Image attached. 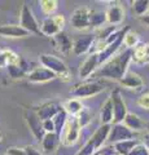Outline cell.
I'll list each match as a JSON object with an SVG mask.
<instances>
[{"instance_id":"5bb4252c","label":"cell","mask_w":149,"mask_h":155,"mask_svg":"<svg viewBox=\"0 0 149 155\" xmlns=\"http://www.w3.org/2000/svg\"><path fill=\"white\" fill-rule=\"evenodd\" d=\"M61 110H62L61 105L56 104V102H48V104H44V105L39 106V107L35 110V113H36L38 116H39V119L43 122V120L53 119Z\"/></svg>"},{"instance_id":"d6a6232c","label":"cell","mask_w":149,"mask_h":155,"mask_svg":"<svg viewBox=\"0 0 149 155\" xmlns=\"http://www.w3.org/2000/svg\"><path fill=\"white\" fill-rule=\"evenodd\" d=\"M127 155H149V151L143 142H139L134 146V149Z\"/></svg>"},{"instance_id":"e575fe53","label":"cell","mask_w":149,"mask_h":155,"mask_svg":"<svg viewBox=\"0 0 149 155\" xmlns=\"http://www.w3.org/2000/svg\"><path fill=\"white\" fill-rule=\"evenodd\" d=\"M42 125H43V130H44L46 133H55V123L52 119L43 120Z\"/></svg>"},{"instance_id":"277c9868","label":"cell","mask_w":149,"mask_h":155,"mask_svg":"<svg viewBox=\"0 0 149 155\" xmlns=\"http://www.w3.org/2000/svg\"><path fill=\"white\" fill-rule=\"evenodd\" d=\"M65 22H66L65 17L62 16V14H55V16L44 18L39 25L42 35L53 38L57 34L62 32V30H64V27H65Z\"/></svg>"},{"instance_id":"f1b7e54d","label":"cell","mask_w":149,"mask_h":155,"mask_svg":"<svg viewBox=\"0 0 149 155\" xmlns=\"http://www.w3.org/2000/svg\"><path fill=\"white\" fill-rule=\"evenodd\" d=\"M100 119H101V124H112L113 123V106L110 98L104 104L101 113H100Z\"/></svg>"},{"instance_id":"83f0119b","label":"cell","mask_w":149,"mask_h":155,"mask_svg":"<svg viewBox=\"0 0 149 155\" xmlns=\"http://www.w3.org/2000/svg\"><path fill=\"white\" fill-rule=\"evenodd\" d=\"M52 120H53V123H55V133L61 138V133H62V130H64L66 122H68V114L65 113L64 107H62V110Z\"/></svg>"},{"instance_id":"8d00e7d4","label":"cell","mask_w":149,"mask_h":155,"mask_svg":"<svg viewBox=\"0 0 149 155\" xmlns=\"http://www.w3.org/2000/svg\"><path fill=\"white\" fill-rule=\"evenodd\" d=\"M7 155H26V153H25V149L11 147V149H8Z\"/></svg>"},{"instance_id":"ac0fdd59","label":"cell","mask_w":149,"mask_h":155,"mask_svg":"<svg viewBox=\"0 0 149 155\" xmlns=\"http://www.w3.org/2000/svg\"><path fill=\"white\" fill-rule=\"evenodd\" d=\"M52 41H53L55 48L60 53H62V54H68V53H70L71 49H73V43H71V40L64 31L55 35L52 38Z\"/></svg>"},{"instance_id":"484cf974","label":"cell","mask_w":149,"mask_h":155,"mask_svg":"<svg viewBox=\"0 0 149 155\" xmlns=\"http://www.w3.org/2000/svg\"><path fill=\"white\" fill-rule=\"evenodd\" d=\"M136 143H139L137 140H127V141H121V142L114 143L113 147L117 155H127Z\"/></svg>"},{"instance_id":"1f68e13d","label":"cell","mask_w":149,"mask_h":155,"mask_svg":"<svg viewBox=\"0 0 149 155\" xmlns=\"http://www.w3.org/2000/svg\"><path fill=\"white\" fill-rule=\"evenodd\" d=\"M75 119H76V123H78V125L82 128H84V127H87V125L90 124L91 122V115H90V111L87 109H83L80 111V114H78L75 116Z\"/></svg>"},{"instance_id":"8992f818","label":"cell","mask_w":149,"mask_h":155,"mask_svg":"<svg viewBox=\"0 0 149 155\" xmlns=\"http://www.w3.org/2000/svg\"><path fill=\"white\" fill-rule=\"evenodd\" d=\"M20 26L22 28H25L26 31L30 34H36V35H42L40 28H39V23H38L36 18L32 13L31 8L23 4L22 9H21V16H20Z\"/></svg>"},{"instance_id":"8fae6325","label":"cell","mask_w":149,"mask_h":155,"mask_svg":"<svg viewBox=\"0 0 149 155\" xmlns=\"http://www.w3.org/2000/svg\"><path fill=\"white\" fill-rule=\"evenodd\" d=\"M25 119H26V123L29 125V128H30L32 136H34L38 141H42L46 132L43 130L42 120L36 115V113L35 111H25Z\"/></svg>"},{"instance_id":"4dcf8cb0","label":"cell","mask_w":149,"mask_h":155,"mask_svg":"<svg viewBox=\"0 0 149 155\" xmlns=\"http://www.w3.org/2000/svg\"><path fill=\"white\" fill-rule=\"evenodd\" d=\"M57 7H59V3H57L56 0H43V2H40L42 12L48 17L55 16Z\"/></svg>"},{"instance_id":"b9f144b4","label":"cell","mask_w":149,"mask_h":155,"mask_svg":"<svg viewBox=\"0 0 149 155\" xmlns=\"http://www.w3.org/2000/svg\"><path fill=\"white\" fill-rule=\"evenodd\" d=\"M2 138H3V134H2V133H0V141H2Z\"/></svg>"},{"instance_id":"9a60e30c","label":"cell","mask_w":149,"mask_h":155,"mask_svg":"<svg viewBox=\"0 0 149 155\" xmlns=\"http://www.w3.org/2000/svg\"><path fill=\"white\" fill-rule=\"evenodd\" d=\"M109 132H110V124H101V127L96 129L95 133L92 134V137L88 140V142L95 147L96 151L99 149H101L104 142L108 140Z\"/></svg>"},{"instance_id":"7402d4cb","label":"cell","mask_w":149,"mask_h":155,"mask_svg":"<svg viewBox=\"0 0 149 155\" xmlns=\"http://www.w3.org/2000/svg\"><path fill=\"white\" fill-rule=\"evenodd\" d=\"M123 124L126 125L128 129H131L132 132H137V130H141L145 124L143 123V120L139 118L136 114H132V113H127L126 118L123 120Z\"/></svg>"},{"instance_id":"ffe728a7","label":"cell","mask_w":149,"mask_h":155,"mask_svg":"<svg viewBox=\"0 0 149 155\" xmlns=\"http://www.w3.org/2000/svg\"><path fill=\"white\" fill-rule=\"evenodd\" d=\"M132 61L136 64H149V43H140L132 49Z\"/></svg>"},{"instance_id":"cb8c5ba5","label":"cell","mask_w":149,"mask_h":155,"mask_svg":"<svg viewBox=\"0 0 149 155\" xmlns=\"http://www.w3.org/2000/svg\"><path fill=\"white\" fill-rule=\"evenodd\" d=\"M105 23H107V16H105V12L101 11H95V9H91V17H90V27L92 28H101Z\"/></svg>"},{"instance_id":"9c48e42d","label":"cell","mask_w":149,"mask_h":155,"mask_svg":"<svg viewBox=\"0 0 149 155\" xmlns=\"http://www.w3.org/2000/svg\"><path fill=\"white\" fill-rule=\"evenodd\" d=\"M90 17H91V9L87 7H82L75 9L71 14L70 22L75 30H87L90 28Z\"/></svg>"},{"instance_id":"ba28073f","label":"cell","mask_w":149,"mask_h":155,"mask_svg":"<svg viewBox=\"0 0 149 155\" xmlns=\"http://www.w3.org/2000/svg\"><path fill=\"white\" fill-rule=\"evenodd\" d=\"M62 138L60 141L65 146H73L74 143H76L80 134V127L76 123V119L73 118V120H68L62 130Z\"/></svg>"},{"instance_id":"4fadbf2b","label":"cell","mask_w":149,"mask_h":155,"mask_svg":"<svg viewBox=\"0 0 149 155\" xmlns=\"http://www.w3.org/2000/svg\"><path fill=\"white\" fill-rule=\"evenodd\" d=\"M26 78L30 83H46V81H49V80H55L57 76L52 71L46 69V67L38 66L30 70Z\"/></svg>"},{"instance_id":"44dd1931","label":"cell","mask_w":149,"mask_h":155,"mask_svg":"<svg viewBox=\"0 0 149 155\" xmlns=\"http://www.w3.org/2000/svg\"><path fill=\"white\" fill-rule=\"evenodd\" d=\"M60 137L57 136L56 133H46L44 137L42 140V147H43V151L49 154V153H53L55 150L57 149L60 143Z\"/></svg>"},{"instance_id":"74e56055","label":"cell","mask_w":149,"mask_h":155,"mask_svg":"<svg viewBox=\"0 0 149 155\" xmlns=\"http://www.w3.org/2000/svg\"><path fill=\"white\" fill-rule=\"evenodd\" d=\"M25 153H26V155H42V153L38 149H35L34 146H26Z\"/></svg>"},{"instance_id":"836d02e7","label":"cell","mask_w":149,"mask_h":155,"mask_svg":"<svg viewBox=\"0 0 149 155\" xmlns=\"http://www.w3.org/2000/svg\"><path fill=\"white\" fill-rule=\"evenodd\" d=\"M137 105L140 107L145 109V110H149V92L148 93H144L141 94L140 97L137 98Z\"/></svg>"},{"instance_id":"3957f363","label":"cell","mask_w":149,"mask_h":155,"mask_svg":"<svg viewBox=\"0 0 149 155\" xmlns=\"http://www.w3.org/2000/svg\"><path fill=\"white\" fill-rule=\"evenodd\" d=\"M105 89L104 84L100 80H84L82 83L75 84L70 89V94L78 98H88V97L96 96Z\"/></svg>"},{"instance_id":"e0dca14e","label":"cell","mask_w":149,"mask_h":155,"mask_svg":"<svg viewBox=\"0 0 149 155\" xmlns=\"http://www.w3.org/2000/svg\"><path fill=\"white\" fill-rule=\"evenodd\" d=\"M105 16H107V23L112 26H117L119 23H122V21L124 19V9L121 5H110L107 12H105Z\"/></svg>"},{"instance_id":"f35d334b","label":"cell","mask_w":149,"mask_h":155,"mask_svg":"<svg viewBox=\"0 0 149 155\" xmlns=\"http://www.w3.org/2000/svg\"><path fill=\"white\" fill-rule=\"evenodd\" d=\"M139 19H140V22H143L144 25L149 27V14H144V16L139 17Z\"/></svg>"},{"instance_id":"d6986e66","label":"cell","mask_w":149,"mask_h":155,"mask_svg":"<svg viewBox=\"0 0 149 155\" xmlns=\"http://www.w3.org/2000/svg\"><path fill=\"white\" fill-rule=\"evenodd\" d=\"M30 32L22 28L20 25H3L0 26V36L3 38H26Z\"/></svg>"},{"instance_id":"4316f807","label":"cell","mask_w":149,"mask_h":155,"mask_svg":"<svg viewBox=\"0 0 149 155\" xmlns=\"http://www.w3.org/2000/svg\"><path fill=\"white\" fill-rule=\"evenodd\" d=\"M140 44V39H139V34L132 31L131 28L124 34L123 36V45L126 47V49H134L135 47H137Z\"/></svg>"},{"instance_id":"2e32d148","label":"cell","mask_w":149,"mask_h":155,"mask_svg":"<svg viewBox=\"0 0 149 155\" xmlns=\"http://www.w3.org/2000/svg\"><path fill=\"white\" fill-rule=\"evenodd\" d=\"M119 83L128 89H140L144 87L143 78L134 71H127L126 74L122 76V79L119 80Z\"/></svg>"},{"instance_id":"6da1fadb","label":"cell","mask_w":149,"mask_h":155,"mask_svg":"<svg viewBox=\"0 0 149 155\" xmlns=\"http://www.w3.org/2000/svg\"><path fill=\"white\" fill-rule=\"evenodd\" d=\"M132 61V51L124 49L117 53L109 61L101 65V67L93 74L96 80L100 79H112V80H121L122 76L128 71V65Z\"/></svg>"},{"instance_id":"52a82bcc","label":"cell","mask_w":149,"mask_h":155,"mask_svg":"<svg viewBox=\"0 0 149 155\" xmlns=\"http://www.w3.org/2000/svg\"><path fill=\"white\" fill-rule=\"evenodd\" d=\"M108 140L112 142V145L121 142V141H127V140H135V132L128 129L123 123L113 124V125H110V132L108 136Z\"/></svg>"},{"instance_id":"f546056e","label":"cell","mask_w":149,"mask_h":155,"mask_svg":"<svg viewBox=\"0 0 149 155\" xmlns=\"http://www.w3.org/2000/svg\"><path fill=\"white\" fill-rule=\"evenodd\" d=\"M132 12L136 14L137 17H141L147 14L149 11V0H134L131 3Z\"/></svg>"},{"instance_id":"7c38bea8","label":"cell","mask_w":149,"mask_h":155,"mask_svg":"<svg viewBox=\"0 0 149 155\" xmlns=\"http://www.w3.org/2000/svg\"><path fill=\"white\" fill-rule=\"evenodd\" d=\"M99 65V54H88L79 67V78L82 80H87L91 75L97 71Z\"/></svg>"},{"instance_id":"60d3db41","label":"cell","mask_w":149,"mask_h":155,"mask_svg":"<svg viewBox=\"0 0 149 155\" xmlns=\"http://www.w3.org/2000/svg\"><path fill=\"white\" fill-rule=\"evenodd\" d=\"M145 127H147V129H148V133H149V123H147V124H145Z\"/></svg>"},{"instance_id":"603a6c76","label":"cell","mask_w":149,"mask_h":155,"mask_svg":"<svg viewBox=\"0 0 149 155\" xmlns=\"http://www.w3.org/2000/svg\"><path fill=\"white\" fill-rule=\"evenodd\" d=\"M21 56L16 54L13 51L2 49L0 51V67H8L9 65H16Z\"/></svg>"},{"instance_id":"7bdbcfd3","label":"cell","mask_w":149,"mask_h":155,"mask_svg":"<svg viewBox=\"0 0 149 155\" xmlns=\"http://www.w3.org/2000/svg\"><path fill=\"white\" fill-rule=\"evenodd\" d=\"M147 14H149V11H148V13H147Z\"/></svg>"},{"instance_id":"7a4b0ae2","label":"cell","mask_w":149,"mask_h":155,"mask_svg":"<svg viewBox=\"0 0 149 155\" xmlns=\"http://www.w3.org/2000/svg\"><path fill=\"white\" fill-rule=\"evenodd\" d=\"M40 64L43 67H46L49 71H52L53 74L62 79L64 81H68L70 79V70L69 67L66 66V64L62 60H60L59 57H56L53 54H48V53H44V54H40L39 57Z\"/></svg>"},{"instance_id":"ab89813d","label":"cell","mask_w":149,"mask_h":155,"mask_svg":"<svg viewBox=\"0 0 149 155\" xmlns=\"http://www.w3.org/2000/svg\"><path fill=\"white\" fill-rule=\"evenodd\" d=\"M143 143L145 145V147L148 149V151H149V133H147L145 136H144V141H143Z\"/></svg>"},{"instance_id":"d4e9b609","label":"cell","mask_w":149,"mask_h":155,"mask_svg":"<svg viewBox=\"0 0 149 155\" xmlns=\"http://www.w3.org/2000/svg\"><path fill=\"white\" fill-rule=\"evenodd\" d=\"M62 107H64L66 114H69V115H71V116H74L75 118L78 114H80V111L84 109V106H83V104L80 102V100L71 98L69 101H66L65 105L62 106Z\"/></svg>"},{"instance_id":"d590c367","label":"cell","mask_w":149,"mask_h":155,"mask_svg":"<svg viewBox=\"0 0 149 155\" xmlns=\"http://www.w3.org/2000/svg\"><path fill=\"white\" fill-rule=\"evenodd\" d=\"M96 153V150H95V147L91 145L90 142H87L84 145L83 147H82L80 150H79V153L76 154V155H93Z\"/></svg>"},{"instance_id":"30bf717a","label":"cell","mask_w":149,"mask_h":155,"mask_svg":"<svg viewBox=\"0 0 149 155\" xmlns=\"http://www.w3.org/2000/svg\"><path fill=\"white\" fill-rule=\"evenodd\" d=\"M95 34H83V35H79L74 39L73 41V51L74 54L76 56H82L88 53L91 47H92L93 41H95Z\"/></svg>"},{"instance_id":"5b68a950","label":"cell","mask_w":149,"mask_h":155,"mask_svg":"<svg viewBox=\"0 0 149 155\" xmlns=\"http://www.w3.org/2000/svg\"><path fill=\"white\" fill-rule=\"evenodd\" d=\"M110 101H112V106H113V124L123 123L128 111H127L126 102L123 101L119 89H114L112 92Z\"/></svg>"}]
</instances>
